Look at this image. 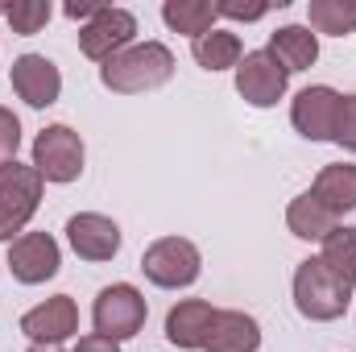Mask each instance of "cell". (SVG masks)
I'll return each mask as SVG.
<instances>
[{
  "label": "cell",
  "mask_w": 356,
  "mask_h": 352,
  "mask_svg": "<svg viewBox=\"0 0 356 352\" xmlns=\"http://www.w3.org/2000/svg\"><path fill=\"white\" fill-rule=\"evenodd\" d=\"M42 175L33 170V162H4L0 166V241H17L25 232V224L38 216L42 207Z\"/></svg>",
  "instance_id": "3"
},
{
  "label": "cell",
  "mask_w": 356,
  "mask_h": 352,
  "mask_svg": "<svg viewBox=\"0 0 356 352\" xmlns=\"http://www.w3.org/2000/svg\"><path fill=\"white\" fill-rule=\"evenodd\" d=\"M99 8H104V4H95V0H71L63 13H67L71 21H83V25H88V21L95 17V13H99Z\"/></svg>",
  "instance_id": "28"
},
{
  "label": "cell",
  "mask_w": 356,
  "mask_h": 352,
  "mask_svg": "<svg viewBox=\"0 0 356 352\" xmlns=\"http://www.w3.org/2000/svg\"><path fill=\"white\" fill-rule=\"evenodd\" d=\"M211 319H216V307L207 298H182L166 311V340L182 352H199L211 336Z\"/></svg>",
  "instance_id": "14"
},
{
  "label": "cell",
  "mask_w": 356,
  "mask_h": 352,
  "mask_svg": "<svg viewBox=\"0 0 356 352\" xmlns=\"http://www.w3.org/2000/svg\"><path fill=\"white\" fill-rule=\"evenodd\" d=\"M311 195H315L327 211H336V216L356 211V166L353 162L323 166V170L315 175V182H311Z\"/></svg>",
  "instance_id": "18"
},
{
  "label": "cell",
  "mask_w": 356,
  "mask_h": 352,
  "mask_svg": "<svg viewBox=\"0 0 356 352\" xmlns=\"http://www.w3.org/2000/svg\"><path fill=\"white\" fill-rule=\"evenodd\" d=\"M50 17H54L50 0H17V4H8V13H4V21H8V25H13V33H21V38L42 33Z\"/></svg>",
  "instance_id": "23"
},
{
  "label": "cell",
  "mask_w": 356,
  "mask_h": 352,
  "mask_svg": "<svg viewBox=\"0 0 356 352\" xmlns=\"http://www.w3.org/2000/svg\"><path fill=\"white\" fill-rule=\"evenodd\" d=\"M63 265V249L50 232H21L13 245H8V273L21 282V286H42L58 273Z\"/></svg>",
  "instance_id": "9"
},
{
  "label": "cell",
  "mask_w": 356,
  "mask_h": 352,
  "mask_svg": "<svg viewBox=\"0 0 356 352\" xmlns=\"http://www.w3.org/2000/svg\"><path fill=\"white\" fill-rule=\"evenodd\" d=\"M133 38H137V17H133L129 8H108V4H104L88 25H79V50L88 54L91 63H99V67H104L112 54L129 50Z\"/></svg>",
  "instance_id": "7"
},
{
  "label": "cell",
  "mask_w": 356,
  "mask_h": 352,
  "mask_svg": "<svg viewBox=\"0 0 356 352\" xmlns=\"http://www.w3.org/2000/svg\"><path fill=\"white\" fill-rule=\"evenodd\" d=\"M29 352H63L58 344H29Z\"/></svg>",
  "instance_id": "29"
},
{
  "label": "cell",
  "mask_w": 356,
  "mask_h": 352,
  "mask_svg": "<svg viewBox=\"0 0 356 352\" xmlns=\"http://www.w3.org/2000/svg\"><path fill=\"white\" fill-rule=\"evenodd\" d=\"M145 315H149L145 294H141L137 286H129V282L104 286V290L95 294V307H91L95 332L108 336V340H116V344H120V340H133V336L145 328Z\"/></svg>",
  "instance_id": "4"
},
{
  "label": "cell",
  "mask_w": 356,
  "mask_h": 352,
  "mask_svg": "<svg viewBox=\"0 0 356 352\" xmlns=\"http://www.w3.org/2000/svg\"><path fill=\"white\" fill-rule=\"evenodd\" d=\"M67 241L75 249V257L83 262H112L120 253V228L116 220L99 216V211H79L67 220Z\"/></svg>",
  "instance_id": "13"
},
{
  "label": "cell",
  "mask_w": 356,
  "mask_h": 352,
  "mask_svg": "<svg viewBox=\"0 0 356 352\" xmlns=\"http://www.w3.org/2000/svg\"><path fill=\"white\" fill-rule=\"evenodd\" d=\"M319 262L327 265L336 278H344V282L356 286V228H336V232L323 241Z\"/></svg>",
  "instance_id": "22"
},
{
  "label": "cell",
  "mask_w": 356,
  "mask_h": 352,
  "mask_svg": "<svg viewBox=\"0 0 356 352\" xmlns=\"http://www.w3.org/2000/svg\"><path fill=\"white\" fill-rule=\"evenodd\" d=\"M8 83H13V91L29 108H50L63 95V75H58V67L46 54H21V58H13Z\"/></svg>",
  "instance_id": "12"
},
{
  "label": "cell",
  "mask_w": 356,
  "mask_h": 352,
  "mask_svg": "<svg viewBox=\"0 0 356 352\" xmlns=\"http://www.w3.org/2000/svg\"><path fill=\"white\" fill-rule=\"evenodd\" d=\"M17 150H21V120L13 116V108L0 104V166L17 162Z\"/></svg>",
  "instance_id": "24"
},
{
  "label": "cell",
  "mask_w": 356,
  "mask_h": 352,
  "mask_svg": "<svg viewBox=\"0 0 356 352\" xmlns=\"http://www.w3.org/2000/svg\"><path fill=\"white\" fill-rule=\"evenodd\" d=\"M340 91L327 83L302 88L290 104V125L307 137V141H332L336 137V116H340Z\"/></svg>",
  "instance_id": "10"
},
{
  "label": "cell",
  "mask_w": 356,
  "mask_h": 352,
  "mask_svg": "<svg viewBox=\"0 0 356 352\" xmlns=\"http://www.w3.org/2000/svg\"><path fill=\"white\" fill-rule=\"evenodd\" d=\"M191 54H195V63L203 71L216 75V71H236L241 58H245V46H241V38L232 29H211V33L191 42Z\"/></svg>",
  "instance_id": "19"
},
{
  "label": "cell",
  "mask_w": 356,
  "mask_h": 352,
  "mask_svg": "<svg viewBox=\"0 0 356 352\" xmlns=\"http://www.w3.org/2000/svg\"><path fill=\"white\" fill-rule=\"evenodd\" d=\"M307 25L311 33L327 38H348L356 29V0H311L307 4Z\"/></svg>",
  "instance_id": "21"
},
{
  "label": "cell",
  "mask_w": 356,
  "mask_h": 352,
  "mask_svg": "<svg viewBox=\"0 0 356 352\" xmlns=\"http://www.w3.org/2000/svg\"><path fill=\"white\" fill-rule=\"evenodd\" d=\"M216 4L211 0H166L162 4V21L175 29V33H186L191 42L195 38H203V33H211L216 29Z\"/></svg>",
  "instance_id": "20"
},
{
  "label": "cell",
  "mask_w": 356,
  "mask_h": 352,
  "mask_svg": "<svg viewBox=\"0 0 356 352\" xmlns=\"http://www.w3.org/2000/svg\"><path fill=\"white\" fill-rule=\"evenodd\" d=\"M348 303H353V282L336 278L319 257L298 262V269H294V307H298L302 319H311V323L344 319Z\"/></svg>",
  "instance_id": "2"
},
{
  "label": "cell",
  "mask_w": 356,
  "mask_h": 352,
  "mask_svg": "<svg viewBox=\"0 0 356 352\" xmlns=\"http://www.w3.org/2000/svg\"><path fill=\"white\" fill-rule=\"evenodd\" d=\"M21 332L33 340V344H63L79 332V307L71 294H54L46 298L42 307L25 311L21 315Z\"/></svg>",
  "instance_id": "11"
},
{
  "label": "cell",
  "mask_w": 356,
  "mask_h": 352,
  "mask_svg": "<svg viewBox=\"0 0 356 352\" xmlns=\"http://www.w3.org/2000/svg\"><path fill=\"white\" fill-rule=\"evenodd\" d=\"M336 145H344L348 154H356V91L340 99V116H336Z\"/></svg>",
  "instance_id": "25"
},
{
  "label": "cell",
  "mask_w": 356,
  "mask_h": 352,
  "mask_svg": "<svg viewBox=\"0 0 356 352\" xmlns=\"http://www.w3.org/2000/svg\"><path fill=\"white\" fill-rule=\"evenodd\" d=\"M175 75V54L162 42H133L129 50L112 54L99 67V83L116 95H141V91H158L170 83Z\"/></svg>",
  "instance_id": "1"
},
{
  "label": "cell",
  "mask_w": 356,
  "mask_h": 352,
  "mask_svg": "<svg viewBox=\"0 0 356 352\" xmlns=\"http://www.w3.org/2000/svg\"><path fill=\"white\" fill-rule=\"evenodd\" d=\"M199 269H203V257H199V249H195L186 237H162V241H154V245L141 253V273H145L154 286H162V290H182V286H191V282L199 278Z\"/></svg>",
  "instance_id": "6"
},
{
  "label": "cell",
  "mask_w": 356,
  "mask_h": 352,
  "mask_svg": "<svg viewBox=\"0 0 356 352\" xmlns=\"http://www.w3.org/2000/svg\"><path fill=\"white\" fill-rule=\"evenodd\" d=\"M216 13L220 17H228V21H261L269 13L266 0H253V4H241V0H220L216 4Z\"/></svg>",
  "instance_id": "26"
},
{
  "label": "cell",
  "mask_w": 356,
  "mask_h": 352,
  "mask_svg": "<svg viewBox=\"0 0 356 352\" xmlns=\"http://www.w3.org/2000/svg\"><path fill=\"white\" fill-rule=\"evenodd\" d=\"M83 137L71 125H46L33 137V170L42 175V182H75L83 175Z\"/></svg>",
  "instance_id": "5"
},
{
  "label": "cell",
  "mask_w": 356,
  "mask_h": 352,
  "mask_svg": "<svg viewBox=\"0 0 356 352\" xmlns=\"http://www.w3.org/2000/svg\"><path fill=\"white\" fill-rule=\"evenodd\" d=\"M257 349H261V323L249 311H216L203 352H257Z\"/></svg>",
  "instance_id": "15"
},
{
  "label": "cell",
  "mask_w": 356,
  "mask_h": 352,
  "mask_svg": "<svg viewBox=\"0 0 356 352\" xmlns=\"http://www.w3.org/2000/svg\"><path fill=\"white\" fill-rule=\"evenodd\" d=\"M290 88V71L269 54V50H249L236 67V91L245 104L253 108H273L277 99H286Z\"/></svg>",
  "instance_id": "8"
},
{
  "label": "cell",
  "mask_w": 356,
  "mask_h": 352,
  "mask_svg": "<svg viewBox=\"0 0 356 352\" xmlns=\"http://www.w3.org/2000/svg\"><path fill=\"white\" fill-rule=\"evenodd\" d=\"M286 228H290L298 241H319V245H323V241L340 228V216L327 211L311 191H302V195H294L290 207H286Z\"/></svg>",
  "instance_id": "16"
},
{
  "label": "cell",
  "mask_w": 356,
  "mask_h": 352,
  "mask_svg": "<svg viewBox=\"0 0 356 352\" xmlns=\"http://www.w3.org/2000/svg\"><path fill=\"white\" fill-rule=\"evenodd\" d=\"M266 50L290 71V75L319 63V38L311 33V25H282V29H273Z\"/></svg>",
  "instance_id": "17"
},
{
  "label": "cell",
  "mask_w": 356,
  "mask_h": 352,
  "mask_svg": "<svg viewBox=\"0 0 356 352\" xmlns=\"http://www.w3.org/2000/svg\"><path fill=\"white\" fill-rule=\"evenodd\" d=\"M71 352H120V344L108 340V336H99V332H91V336H79V344Z\"/></svg>",
  "instance_id": "27"
}]
</instances>
